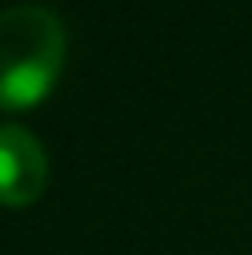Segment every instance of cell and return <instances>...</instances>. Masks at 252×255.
I'll return each instance as SVG.
<instances>
[{
    "label": "cell",
    "mask_w": 252,
    "mask_h": 255,
    "mask_svg": "<svg viewBox=\"0 0 252 255\" xmlns=\"http://www.w3.org/2000/svg\"><path fill=\"white\" fill-rule=\"evenodd\" d=\"M48 155L26 126H0V204L26 207L45 192Z\"/></svg>",
    "instance_id": "cell-2"
},
{
    "label": "cell",
    "mask_w": 252,
    "mask_h": 255,
    "mask_svg": "<svg viewBox=\"0 0 252 255\" xmlns=\"http://www.w3.org/2000/svg\"><path fill=\"white\" fill-rule=\"evenodd\" d=\"M67 56V33L56 11L15 4L0 11V108L26 111L52 93Z\"/></svg>",
    "instance_id": "cell-1"
}]
</instances>
